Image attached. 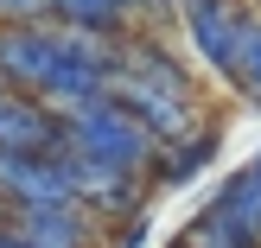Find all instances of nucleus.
<instances>
[{
  "label": "nucleus",
  "instance_id": "obj_1",
  "mask_svg": "<svg viewBox=\"0 0 261 248\" xmlns=\"http://www.w3.org/2000/svg\"><path fill=\"white\" fill-rule=\"evenodd\" d=\"M58 121H64V134H58V153L96 159V166H109V172L147 178V172H153V159H160V140H153L147 127H140L134 115L121 108V102H109V96H89V102H76V108H64Z\"/></svg>",
  "mask_w": 261,
  "mask_h": 248
},
{
  "label": "nucleus",
  "instance_id": "obj_2",
  "mask_svg": "<svg viewBox=\"0 0 261 248\" xmlns=\"http://www.w3.org/2000/svg\"><path fill=\"white\" fill-rule=\"evenodd\" d=\"M58 38H51V19H25V25H0V89H19V96H51L58 83Z\"/></svg>",
  "mask_w": 261,
  "mask_h": 248
},
{
  "label": "nucleus",
  "instance_id": "obj_3",
  "mask_svg": "<svg viewBox=\"0 0 261 248\" xmlns=\"http://www.w3.org/2000/svg\"><path fill=\"white\" fill-rule=\"evenodd\" d=\"M13 229L38 248H109V229L83 210V204H25V210H7Z\"/></svg>",
  "mask_w": 261,
  "mask_h": 248
},
{
  "label": "nucleus",
  "instance_id": "obj_4",
  "mask_svg": "<svg viewBox=\"0 0 261 248\" xmlns=\"http://www.w3.org/2000/svg\"><path fill=\"white\" fill-rule=\"evenodd\" d=\"M58 108L19 89H0V153H58Z\"/></svg>",
  "mask_w": 261,
  "mask_h": 248
},
{
  "label": "nucleus",
  "instance_id": "obj_5",
  "mask_svg": "<svg viewBox=\"0 0 261 248\" xmlns=\"http://www.w3.org/2000/svg\"><path fill=\"white\" fill-rule=\"evenodd\" d=\"M211 153H217V127H198V134L160 147V159H153V172H147V191H178V185H191V178L211 166Z\"/></svg>",
  "mask_w": 261,
  "mask_h": 248
},
{
  "label": "nucleus",
  "instance_id": "obj_6",
  "mask_svg": "<svg viewBox=\"0 0 261 248\" xmlns=\"http://www.w3.org/2000/svg\"><path fill=\"white\" fill-rule=\"evenodd\" d=\"M45 19H58V25H83V32H102V38L134 32L127 0H45Z\"/></svg>",
  "mask_w": 261,
  "mask_h": 248
},
{
  "label": "nucleus",
  "instance_id": "obj_7",
  "mask_svg": "<svg viewBox=\"0 0 261 248\" xmlns=\"http://www.w3.org/2000/svg\"><path fill=\"white\" fill-rule=\"evenodd\" d=\"M127 13H134V25H160L172 19V0H127Z\"/></svg>",
  "mask_w": 261,
  "mask_h": 248
},
{
  "label": "nucleus",
  "instance_id": "obj_8",
  "mask_svg": "<svg viewBox=\"0 0 261 248\" xmlns=\"http://www.w3.org/2000/svg\"><path fill=\"white\" fill-rule=\"evenodd\" d=\"M0 248H38V242H25V236H19V229H13V216H7V210H0Z\"/></svg>",
  "mask_w": 261,
  "mask_h": 248
},
{
  "label": "nucleus",
  "instance_id": "obj_9",
  "mask_svg": "<svg viewBox=\"0 0 261 248\" xmlns=\"http://www.w3.org/2000/svg\"><path fill=\"white\" fill-rule=\"evenodd\" d=\"M172 248H185V242H172Z\"/></svg>",
  "mask_w": 261,
  "mask_h": 248
}]
</instances>
